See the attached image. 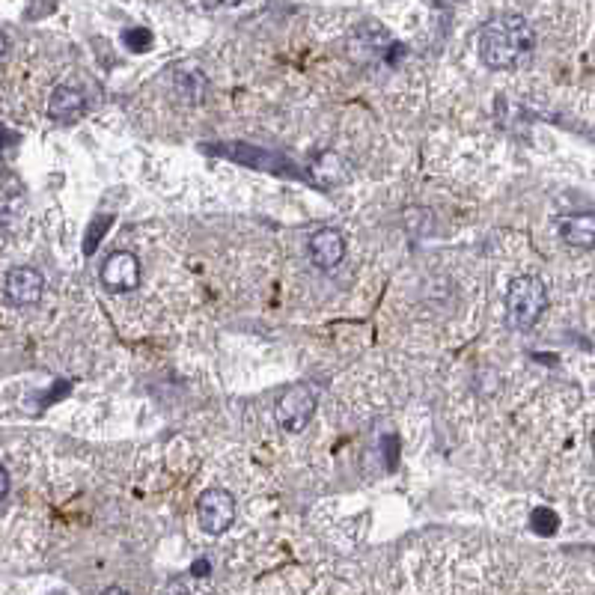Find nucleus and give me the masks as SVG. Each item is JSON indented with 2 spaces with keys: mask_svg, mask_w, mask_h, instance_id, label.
Here are the masks:
<instances>
[{
  "mask_svg": "<svg viewBox=\"0 0 595 595\" xmlns=\"http://www.w3.org/2000/svg\"><path fill=\"white\" fill-rule=\"evenodd\" d=\"M536 45L530 24L518 15L491 18L479 33V54L491 69H515Z\"/></svg>",
  "mask_w": 595,
  "mask_h": 595,
  "instance_id": "obj_1",
  "label": "nucleus"
},
{
  "mask_svg": "<svg viewBox=\"0 0 595 595\" xmlns=\"http://www.w3.org/2000/svg\"><path fill=\"white\" fill-rule=\"evenodd\" d=\"M164 595H194V593L188 590V584H185V581H170V584H167V590H164Z\"/></svg>",
  "mask_w": 595,
  "mask_h": 595,
  "instance_id": "obj_16",
  "label": "nucleus"
},
{
  "mask_svg": "<svg viewBox=\"0 0 595 595\" xmlns=\"http://www.w3.org/2000/svg\"><path fill=\"white\" fill-rule=\"evenodd\" d=\"M102 595H128L125 590H119V587H111V590H105Z\"/></svg>",
  "mask_w": 595,
  "mask_h": 595,
  "instance_id": "obj_18",
  "label": "nucleus"
},
{
  "mask_svg": "<svg viewBox=\"0 0 595 595\" xmlns=\"http://www.w3.org/2000/svg\"><path fill=\"white\" fill-rule=\"evenodd\" d=\"M215 152H224V155L236 158V161L247 164V167H268L265 161H280V158H271L268 152H259L256 146H247V143H236V146H221V149H215Z\"/></svg>",
  "mask_w": 595,
  "mask_h": 595,
  "instance_id": "obj_11",
  "label": "nucleus"
},
{
  "mask_svg": "<svg viewBox=\"0 0 595 595\" xmlns=\"http://www.w3.org/2000/svg\"><path fill=\"white\" fill-rule=\"evenodd\" d=\"M197 521L206 533L221 536L236 521V497L227 488H209L197 500Z\"/></svg>",
  "mask_w": 595,
  "mask_h": 595,
  "instance_id": "obj_4",
  "label": "nucleus"
},
{
  "mask_svg": "<svg viewBox=\"0 0 595 595\" xmlns=\"http://www.w3.org/2000/svg\"><path fill=\"white\" fill-rule=\"evenodd\" d=\"M191 572H194L197 578H203V575H209V563H206V560H197Z\"/></svg>",
  "mask_w": 595,
  "mask_h": 595,
  "instance_id": "obj_17",
  "label": "nucleus"
},
{
  "mask_svg": "<svg viewBox=\"0 0 595 595\" xmlns=\"http://www.w3.org/2000/svg\"><path fill=\"white\" fill-rule=\"evenodd\" d=\"M390 48V36L378 24H363L352 36V57L357 60H378Z\"/></svg>",
  "mask_w": 595,
  "mask_h": 595,
  "instance_id": "obj_9",
  "label": "nucleus"
},
{
  "mask_svg": "<svg viewBox=\"0 0 595 595\" xmlns=\"http://www.w3.org/2000/svg\"><path fill=\"white\" fill-rule=\"evenodd\" d=\"M530 527H533L539 536H554V533H557V527H560V518H557V512H554V509L539 506V509H533V515H530Z\"/></svg>",
  "mask_w": 595,
  "mask_h": 595,
  "instance_id": "obj_13",
  "label": "nucleus"
},
{
  "mask_svg": "<svg viewBox=\"0 0 595 595\" xmlns=\"http://www.w3.org/2000/svg\"><path fill=\"white\" fill-rule=\"evenodd\" d=\"M84 111H87V99H84L81 90H75V87H57L51 93V102H48L51 119H57V122H75V119L84 117Z\"/></svg>",
  "mask_w": 595,
  "mask_h": 595,
  "instance_id": "obj_8",
  "label": "nucleus"
},
{
  "mask_svg": "<svg viewBox=\"0 0 595 595\" xmlns=\"http://www.w3.org/2000/svg\"><path fill=\"white\" fill-rule=\"evenodd\" d=\"M307 250H310V259H313L316 268L331 271V268H337V265L343 262V256H346V241H343V236H340L337 230H319L316 236L310 238Z\"/></svg>",
  "mask_w": 595,
  "mask_h": 595,
  "instance_id": "obj_7",
  "label": "nucleus"
},
{
  "mask_svg": "<svg viewBox=\"0 0 595 595\" xmlns=\"http://www.w3.org/2000/svg\"><path fill=\"white\" fill-rule=\"evenodd\" d=\"M122 42L128 45V51H134V54H143V51H149L152 48V30L149 27H128L125 33H122Z\"/></svg>",
  "mask_w": 595,
  "mask_h": 595,
  "instance_id": "obj_14",
  "label": "nucleus"
},
{
  "mask_svg": "<svg viewBox=\"0 0 595 595\" xmlns=\"http://www.w3.org/2000/svg\"><path fill=\"white\" fill-rule=\"evenodd\" d=\"M102 283L111 292H131L140 283V262L134 253L128 250H114L105 262H102Z\"/></svg>",
  "mask_w": 595,
  "mask_h": 595,
  "instance_id": "obj_6",
  "label": "nucleus"
},
{
  "mask_svg": "<svg viewBox=\"0 0 595 595\" xmlns=\"http://www.w3.org/2000/svg\"><path fill=\"white\" fill-rule=\"evenodd\" d=\"M548 307V292H545V283L539 277H530V274H521L509 283V292H506V316H509V325L515 331H527L539 322V316L545 313Z\"/></svg>",
  "mask_w": 595,
  "mask_h": 595,
  "instance_id": "obj_2",
  "label": "nucleus"
},
{
  "mask_svg": "<svg viewBox=\"0 0 595 595\" xmlns=\"http://www.w3.org/2000/svg\"><path fill=\"white\" fill-rule=\"evenodd\" d=\"M560 236L572 247H593L595 244V215H569L560 221Z\"/></svg>",
  "mask_w": 595,
  "mask_h": 595,
  "instance_id": "obj_10",
  "label": "nucleus"
},
{
  "mask_svg": "<svg viewBox=\"0 0 595 595\" xmlns=\"http://www.w3.org/2000/svg\"><path fill=\"white\" fill-rule=\"evenodd\" d=\"M593 450H595V432H593Z\"/></svg>",
  "mask_w": 595,
  "mask_h": 595,
  "instance_id": "obj_19",
  "label": "nucleus"
},
{
  "mask_svg": "<svg viewBox=\"0 0 595 595\" xmlns=\"http://www.w3.org/2000/svg\"><path fill=\"white\" fill-rule=\"evenodd\" d=\"M176 90L188 99V102H200L203 90H206V78L194 69H179L176 72Z\"/></svg>",
  "mask_w": 595,
  "mask_h": 595,
  "instance_id": "obj_12",
  "label": "nucleus"
},
{
  "mask_svg": "<svg viewBox=\"0 0 595 595\" xmlns=\"http://www.w3.org/2000/svg\"><path fill=\"white\" fill-rule=\"evenodd\" d=\"M316 411V390L307 384H292L280 393L274 405V417L286 432H301Z\"/></svg>",
  "mask_w": 595,
  "mask_h": 595,
  "instance_id": "obj_3",
  "label": "nucleus"
},
{
  "mask_svg": "<svg viewBox=\"0 0 595 595\" xmlns=\"http://www.w3.org/2000/svg\"><path fill=\"white\" fill-rule=\"evenodd\" d=\"M42 292H45V277L36 268H27V265L12 268L6 274V280H3V295L15 307H33V304H39L42 301Z\"/></svg>",
  "mask_w": 595,
  "mask_h": 595,
  "instance_id": "obj_5",
  "label": "nucleus"
},
{
  "mask_svg": "<svg viewBox=\"0 0 595 595\" xmlns=\"http://www.w3.org/2000/svg\"><path fill=\"white\" fill-rule=\"evenodd\" d=\"M111 224H114V218L111 215H99L93 224H90V230H87V238H84V253L90 256L96 247H99V241H102V236L111 230Z\"/></svg>",
  "mask_w": 595,
  "mask_h": 595,
  "instance_id": "obj_15",
  "label": "nucleus"
}]
</instances>
